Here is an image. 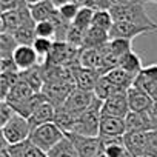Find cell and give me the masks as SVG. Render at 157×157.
<instances>
[{
    "mask_svg": "<svg viewBox=\"0 0 157 157\" xmlns=\"http://www.w3.org/2000/svg\"><path fill=\"white\" fill-rule=\"evenodd\" d=\"M28 5H33V3H37V2H42V0H25Z\"/></svg>",
    "mask_w": 157,
    "mask_h": 157,
    "instance_id": "obj_48",
    "label": "cell"
},
{
    "mask_svg": "<svg viewBox=\"0 0 157 157\" xmlns=\"http://www.w3.org/2000/svg\"><path fill=\"white\" fill-rule=\"evenodd\" d=\"M16 109L13 108V105L6 100H2V103H0V122H2V126L6 125L14 116H16Z\"/></svg>",
    "mask_w": 157,
    "mask_h": 157,
    "instance_id": "obj_39",
    "label": "cell"
},
{
    "mask_svg": "<svg viewBox=\"0 0 157 157\" xmlns=\"http://www.w3.org/2000/svg\"><path fill=\"white\" fill-rule=\"evenodd\" d=\"M20 77L29 83V86L34 90V93H42L45 86V77H43V66L37 65L31 69L20 71Z\"/></svg>",
    "mask_w": 157,
    "mask_h": 157,
    "instance_id": "obj_22",
    "label": "cell"
},
{
    "mask_svg": "<svg viewBox=\"0 0 157 157\" xmlns=\"http://www.w3.org/2000/svg\"><path fill=\"white\" fill-rule=\"evenodd\" d=\"M66 136V132L57 126L54 122H48V123H43V125H39L36 126L33 131H31V136H29V140L37 145L40 149H43L45 152H48L51 148H54L63 137Z\"/></svg>",
    "mask_w": 157,
    "mask_h": 157,
    "instance_id": "obj_3",
    "label": "cell"
},
{
    "mask_svg": "<svg viewBox=\"0 0 157 157\" xmlns=\"http://www.w3.org/2000/svg\"><path fill=\"white\" fill-rule=\"evenodd\" d=\"M113 25H114V19H113L109 10H96L91 26H97V28L105 29V31L109 33V29H111Z\"/></svg>",
    "mask_w": 157,
    "mask_h": 157,
    "instance_id": "obj_33",
    "label": "cell"
},
{
    "mask_svg": "<svg viewBox=\"0 0 157 157\" xmlns=\"http://www.w3.org/2000/svg\"><path fill=\"white\" fill-rule=\"evenodd\" d=\"M54 116H56V106L49 100H46V102L40 103L36 108V111L31 114V117L28 120L31 123V128L34 129L39 125H43V123H48V122H54Z\"/></svg>",
    "mask_w": 157,
    "mask_h": 157,
    "instance_id": "obj_18",
    "label": "cell"
},
{
    "mask_svg": "<svg viewBox=\"0 0 157 157\" xmlns=\"http://www.w3.org/2000/svg\"><path fill=\"white\" fill-rule=\"evenodd\" d=\"M105 77L108 78L109 82H113L116 86L122 88V90H128V88H131V86L134 85V80H136V75L126 72V71L122 69L120 66L111 69L109 72H106Z\"/></svg>",
    "mask_w": 157,
    "mask_h": 157,
    "instance_id": "obj_23",
    "label": "cell"
},
{
    "mask_svg": "<svg viewBox=\"0 0 157 157\" xmlns=\"http://www.w3.org/2000/svg\"><path fill=\"white\" fill-rule=\"evenodd\" d=\"M77 114L71 113L69 109H66L65 106H57L56 108V116H54V123L57 126H60L65 132H71L72 126L75 123Z\"/></svg>",
    "mask_w": 157,
    "mask_h": 157,
    "instance_id": "obj_26",
    "label": "cell"
},
{
    "mask_svg": "<svg viewBox=\"0 0 157 157\" xmlns=\"http://www.w3.org/2000/svg\"><path fill=\"white\" fill-rule=\"evenodd\" d=\"M57 10H59L60 17H62L66 23H72L74 19H75V16H77V13H78V10H80V6L75 5L74 2H69V3L62 5V6L57 8Z\"/></svg>",
    "mask_w": 157,
    "mask_h": 157,
    "instance_id": "obj_38",
    "label": "cell"
},
{
    "mask_svg": "<svg viewBox=\"0 0 157 157\" xmlns=\"http://www.w3.org/2000/svg\"><path fill=\"white\" fill-rule=\"evenodd\" d=\"M25 0H0V13H5L10 10H16L22 5H25Z\"/></svg>",
    "mask_w": 157,
    "mask_h": 157,
    "instance_id": "obj_42",
    "label": "cell"
},
{
    "mask_svg": "<svg viewBox=\"0 0 157 157\" xmlns=\"http://www.w3.org/2000/svg\"><path fill=\"white\" fill-rule=\"evenodd\" d=\"M13 36L16 37V40L19 42V45H33L36 37H37V33H36V22L34 20H29L26 23H23L22 26H19Z\"/></svg>",
    "mask_w": 157,
    "mask_h": 157,
    "instance_id": "obj_25",
    "label": "cell"
},
{
    "mask_svg": "<svg viewBox=\"0 0 157 157\" xmlns=\"http://www.w3.org/2000/svg\"><path fill=\"white\" fill-rule=\"evenodd\" d=\"M125 148L128 152H131L134 157H142L146 154V145H148V131H136V132H126L123 136Z\"/></svg>",
    "mask_w": 157,
    "mask_h": 157,
    "instance_id": "obj_13",
    "label": "cell"
},
{
    "mask_svg": "<svg viewBox=\"0 0 157 157\" xmlns=\"http://www.w3.org/2000/svg\"><path fill=\"white\" fill-rule=\"evenodd\" d=\"M36 33L37 37H46V39H54L57 34V26L54 20H43L36 23Z\"/></svg>",
    "mask_w": 157,
    "mask_h": 157,
    "instance_id": "obj_36",
    "label": "cell"
},
{
    "mask_svg": "<svg viewBox=\"0 0 157 157\" xmlns=\"http://www.w3.org/2000/svg\"><path fill=\"white\" fill-rule=\"evenodd\" d=\"M149 33H155L152 28L149 26H142V25H136L131 22H114V25L109 29V37L111 39H134L137 36L142 34H149Z\"/></svg>",
    "mask_w": 157,
    "mask_h": 157,
    "instance_id": "obj_9",
    "label": "cell"
},
{
    "mask_svg": "<svg viewBox=\"0 0 157 157\" xmlns=\"http://www.w3.org/2000/svg\"><path fill=\"white\" fill-rule=\"evenodd\" d=\"M0 20H2V26H0V33H14L19 26H22L23 23L34 20L29 11L28 3L16 8V10H10L5 13H0Z\"/></svg>",
    "mask_w": 157,
    "mask_h": 157,
    "instance_id": "obj_5",
    "label": "cell"
},
{
    "mask_svg": "<svg viewBox=\"0 0 157 157\" xmlns=\"http://www.w3.org/2000/svg\"><path fill=\"white\" fill-rule=\"evenodd\" d=\"M142 72H143L146 77H149L151 80L157 82V63H154V65H149V66H143Z\"/></svg>",
    "mask_w": 157,
    "mask_h": 157,
    "instance_id": "obj_44",
    "label": "cell"
},
{
    "mask_svg": "<svg viewBox=\"0 0 157 157\" xmlns=\"http://www.w3.org/2000/svg\"><path fill=\"white\" fill-rule=\"evenodd\" d=\"M85 33H86V31L77 28V26H74V25L71 23V26H69V29H68V33H66L65 42H68L69 45H72V46H75V48H78V49H82V48H83V43H85Z\"/></svg>",
    "mask_w": 157,
    "mask_h": 157,
    "instance_id": "obj_35",
    "label": "cell"
},
{
    "mask_svg": "<svg viewBox=\"0 0 157 157\" xmlns=\"http://www.w3.org/2000/svg\"><path fill=\"white\" fill-rule=\"evenodd\" d=\"M134 86H137L139 90H142L143 93H146V94L151 96L152 99H157V82L151 80V78L146 77L143 72H140V74L136 75Z\"/></svg>",
    "mask_w": 157,
    "mask_h": 157,
    "instance_id": "obj_32",
    "label": "cell"
},
{
    "mask_svg": "<svg viewBox=\"0 0 157 157\" xmlns=\"http://www.w3.org/2000/svg\"><path fill=\"white\" fill-rule=\"evenodd\" d=\"M148 157H157V129L148 131V145H146V154Z\"/></svg>",
    "mask_w": 157,
    "mask_h": 157,
    "instance_id": "obj_40",
    "label": "cell"
},
{
    "mask_svg": "<svg viewBox=\"0 0 157 157\" xmlns=\"http://www.w3.org/2000/svg\"><path fill=\"white\" fill-rule=\"evenodd\" d=\"M71 68H72V74H74V78H75L77 88L94 93V88H96L99 78H100V74L97 71H94V69L82 66L80 63H77V65H74Z\"/></svg>",
    "mask_w": 157,
    "mask_h": 157,
    "instance_id": "obj_10",
    "label": "cell"
},
{
    "mask_svg": "<svg viewBox=\"0 0 157 157\" xmlns=\"http://www.w3.org/2000/svg\"><path fill=\"white\" fill-rule=\"evenodd\" d=\"M8 149L13 157H48V154L34 145L29 139L16 145H8Z\"/></svg>",
    "mask_w": 157,
    "mask_h": 157,
    "instance_id": "obj_19",
    "label": "cell"
},
{
    "mask_svg": "<svg viewBox=\"0 0 157 157\" xmlns=\"http://www.w3.org/2000/svg\"><path fill=\"white\" fill-rule=\"evenodd\" d=\"M31 123L26 117L16 114L6 125L2 126V139L8 145H16L20 142H25L31 136Z\"/></svg>",
    "mask_w": 157,
    "mask_h": 157,
    "instance_id": "obj_4",
    "label": "cell"
},
{
    "mask_svg": "<svg viewBox=\"0 0 157 157\" xmlns=\"http://www.w3.org/2000/svg\"><path fill=\"white\" fill-rule=\"evenodd\" d=\"M97 157H108V155H106V154H105V152H102V154H99V155H97Z\"/></svg>",
    "mask_w": 157,
    "mask_h": 157,
    "instance_id": "obj_51",
    "label": "cell"
},
{
    "mask_svg": "<svg viewBox=\"0 0 157 157\" xmlns=\"http://www.w3.org/2000/svg\"><path fill=\"white\" fill-rule=\"evenodd\" d=\"M96 94L93 91H86V90H80V88H74L69 96L66 97L65 103L62 106H65L66 109H69L74 114H80L85 109H88L91 106V103L94 102Z\"/></svg>",
    "mask_w": 157,
    "mask_h": 157,
    "instance_id": "obj_7",
    "label": "cell"
},
{
    "mask_svg": "<svg viewBox=\"0 0 157 157\" xmlns=\"http://www.w3.org/2000/svg\"><path fill=\"white\" fill-rule=\"evenodd\" d=\"M109 13H111L114 22H131V23H136V25L149 26L154 31H157V23L148 16V13L145 10V2H142V0L140 2L111 8Z\"/></svg>",
    "mask_w": 157,
    "mask_h": 157,
    "instance_id": "obj_2",
    "label": "cell"
},
{
    "mask_svg": "<svg viewBox=\"0 0 157 157\" xmlns=\"http://www.w3.org/2000/svg\"><path fill=\"white\" fill-rule=\"evenodd\" d=\"M145 3H157V0H143Z\"/></svg>",
    "mask_w": 157,
    "mask_h": 157,
    "instance_id": "obj_49",
    "label": "cell"
},
{
    "mask_svg": "<svg viewBox=\"0 0 157 157\" xmlns=\"http://www.w3.org/2000/svg\"><path fill=\"white\" fill-rule=\"evenodd\" d=\"M78 6H90V0H71Z\"/></svg>",
    "mask_w": 157,
    "mask_h": 157,
    "instance_id": "obj_47",
    "label": "cell"
},
{
    "mask_svg": "<svg viewBox=\"0 0 157 157\" xmlns=\"http://www.w3.org/2000/svg\"><path fill=\"white\" fill-rule=\"evenodd\" d=\"M125 123H126V132L155 129L148 111H129L128 116L125 117Z\"/></svg>",
    "mask_w": 157,
    "mask_h": 157,
    "instance_id": "obj_12",
    "label": "cell"
},
{
    "mask_svg": "<svg viewBox=\"0 0 157 157\" xmlns=\"http://www.w3.org/2000/svg\"><path fill=\"white\" fill-rule=\"evenodd\" d=\"M102 105H103V100H100L99 97H96L94 102L91 103V106L88 109H85L83 113H80V114L77 116L75 123H74L71 132H77V134H82V136L97 137L99 132H100Z\"/></svg>",
    "mask_w": 157,
    "mask_h": 157,
    "instance_id": "obj_1",
    "label": "cell"
},
{
    "mask_svg": "<svg viewBox=\"0 0 157 157\" xmlns=\"http://www.w3.org/2000/svg\"><path fill=\"white\" fill-rule=\"evenodd\" d=\"M94 13H96V8H93V6H80V10H78L72 25L77 26V28H80V29H83V31H86L93 25Z\"/></svg>",
    "mask_w": 157,
    "mask_h": 157,
    "instance_id": "obj_29",
    "label": "cell"
},
{
    "mask_svg": "<svg viewBox=\"0 0 157 157\" xmlns=\"http://www.w3.org/2000/svg\"><path fill=\"white\" fill-rule=\"evenodd\" d=\"M126 99H128L129 111H146L154 102L151 96H148L146 93H143L134 85L126 90Z\"/></svg>",
    "mask_w": 157,
    "mask_h": 157,
    "instance_id": "obj_15",
    "label": "cell"
},
{
    "mask_svg": "<svg viewBox=\"0 0 157 157\" xmlns=\"http://www.w3.org/2000/svg\"><path fill=\"white\" fill-rule=\"evenodd\" d=\"M134 2H140V0H105L103 10H111L116 6H122V5H128V3H134ZM143 2V0H142Z\"/></svg>",
    "mask_w": 157,
    "mask_h": 157,
    "instance_id": "obj_43",
    "label": "cell"
},
{
    "mask_svg": "<svg viewBox=\"0 0 157 157\" xmlns=\"http://www.w3.org/2000/svg\"><path fill=\"white\" fill-rule=\"evenodd\" d=\"M111 40L109 37V33L105 31V29H100L97 26H90L85 33V43H83V48H102L105 46L108 42Z\"/></svg>",
    "mask_w": 157,
    "mask_h": 157,
    "instance_id": "obj_21",
    "label": "cell"
},
{
    "mask_svg": "<svg viewBox=\"0 0 157 157\" xmlns=\"http://www.w3.org/2000/svg\"><path fill=\"white\" fill-rule=\"evenodd\" d=\"M54 46V40L52 39H46V37H36L33 48L36 49V52L39 54V57H48V54L51 52Z\"/></svg>",
    "mask_w": 157,
    "mask_h": 157,
    "instance_id": "obj_37",
    "label": "cell"
},
{
    "mask_svg": "<svg viewBox=\"0 0 157 157\" xmlns=\"http://www.w3.org/2000/svg\"><path fill=\"white\" fill-rule=\"evenodd\" d=\"M123 157H134V155H132V154H131V152H128V151H126V152H125V155H123Z\"/></svg>",
    "mask_w": 157,
    "mask_h": 157,
    "instance_id": "obj_50",
    "label": "cell"
},
{
    "mask_svg": "<svg viewBox=\"0 0 157 157\" xmlns=\"http://www.w3.org/2000/svg\"><path fill=\"white\" fill-rule=\"evenodd\" d=\"M20 80V71L17 72H0V93H2V100L8 97L13 86Z\"/></svg>",
    "mask_w": 157,
    "mask_h": 157,
    "instance_id": "obj_30",
    "label": "cell"
},
{
    "mask_svg": "<svg viewBox=\"0 0 157 157\" xmlns=\"http://www.w3.org/2000/svg\"><path fill=\"white\" fill-rule=\"evenodd\" d=\"M34 94H36V93H34V90L29 86V83H28L26 80H23V78L20 77V80L13 86L11 93L8 94V97H6L5 100L10 102L13 106H17V105L26 102L28 99H31Z\"/></svg>",
    "mask_w": 157,
    "mask_h": 157,
    "instance_id": "obj_16",
    "label": "cell"
},
{
    "mask_svg": "<svg viewBox=\"0 0 157 157\" xmlns=\"http://www.w3.org/2000/svg\"><path fill=\"white\" fill-rule=\"evenodd\" d=\"M51 2L54 3V6H56V8H60L62 5H65V3H69L71 0H51Z\"/></svg>",
    "mask_w": 157,
    "mask_h": 157,
    "instance_id": "obj_46",
    "label": "cell"
},
{
    "mask_svg": "<svg viewBox=\"0 0 157 157\" xmlns=\"http://www.w3.org/2000/svg\"><path fill=\"white\" fill-rule=\"evenodd\" d=\"M129 113V105L126 99V91L117 93L106 100H103L102 105V116H113V117H122L125 119Z\"/></svg>",
    "mask_w": 157,
    "mask_h": 157,
    "instance_id": "obj_8",
    "label": "cell"
},
{
    "mask_svg": "<svg viewBox=\"0 0 157 157\" xmlns=\"http://www.w3.org/2000/svg\"><path fill=\"white\" fill-rule=\"evenodd\" d=\"M126 134V123L122 117L102 116L100 119V137H117Z\"/></svg>",
    "mask_w": 157,
    "mask_h": 157,
    "instance_id": "obj_14",
    "label": "cell"
},
{
    "mask_svg": "<svg viewBox=\"0 0 157 157\" xmlns=\"http://www.w3.org/2000/svg\"><path fill=\"white\" fill-rule=\"evenodd\" d=\"M78 63L85 68L94 69L100 74L102 71V63H103V56L100 49L96 48H82L80 56H78Z\"/></svg>",
    "mask_w": 157,
    "mask_h": 157,
    "instance_id": "obj_20",
    "label": "cell"
},
{
    "mask_svg": "<svg viewBox=\"0 0 157 157\" xmlns=\"http://www.w3.org/2000/svg\"><path fill=\"white\" fill-rule=\"evenodd\" d=\"M13 59L20 71H26L39 65V54L33 45H19L13 54Z\"/></svg>",
    "mask_w": 157,
    "mask_h": 157,
    "instance_id": "obj_11",
    "label": "cell"
},
{
    "mask_svg": "<svg viewBox=\"0 0 157 157\" xmlns=\"http://www.w3.org/2000/svg\"><path fill=\"white\" fill-rule=\"evenodd\" d=\"M142 157H148V155H142Z\"/></svg>",
    "mask_w": 157,
    "mask_h": 157,
    "instance_id": "obj_52",
    "label": "cell"
},
{
    "mask_svg": "<svg viewBox=\"0 0 157 157\" xmlns=\"http://www.w3.org/2000/svg\"><path fill=\"white\" fill-rule=\"evenodd\" d=\"M28 6H29L31 16H33L36 23L43 22V20H51L59 13V10L54 6V3L51 0H42V2H37V3H33V5H28Z\"/></svg>",
    "mask_w": 157,
    "mask_h": 157,
    "instance_id": "obj_17",
    "label": "cell"
},
{
    "mask_svg": "<svg viewBox=\"0 0 157 157\" xmlns=\"http://www.w3.org/2000/svg\"><path fill=\"white\" fill-rule=\"evenodd\" d=\"M48 157H78V152L72 143V140L65 136L54 148H51L48 152Z\"/></svg>",
    "mask_w": 157,
    "mask_h": 157,
    "instance_id": "obj_24",
    "label": "cell"
},
{
    "mask_svg": "<svg viewBox=\"0 0 157 157\" xmlns=\"http://www.w3.org/2000/svg\"><path fill=\"white\" fill-rule=\"evenodd\" d=\"M66 136L72 140L78 157H97L103 152V145L100 137H91V136H82L77 132H66Z\"/></svg>",
    "mask_w": 157,
    "mask_h": 157,
    "instance_id": "obj_6",
    "label": "cell"
},
{
    "mask_svg": "<svg viewBox=\"0 0 157 157\" xmlns=\"http://www.w3.org/2000/svg\"><path fill=\"white\" fill-rule=\"evenodd\" d=\"M20 71L13 57H0V72H17Z\"/></svg>",
    "mask_w": 157,
    "mask_h": 157,
    "instance_id": "obj_41",
    "label": "cell"
},
{
    "mask_svg": "<svg viewBox=\"0 0 157 157\" xmlns=\"http://www.w3.org/2000/svg\"><path fill=\"white\" fill-rule=\"evenodd\" d=\"M105 0H90V6L96 8V10H103Z\"/></svg>",
    "mask_w": 157,
    "mask_h": 157,
    "instance_id": "obj_45",
    "label": "cell"
},
{
    "mask_svg": "<svg viewBox=\"0 0 157 157\" xmlns=\"http://www.w3.org/2000/svg\"><path fill=\"white\" fill-rule=\"evenodd\" d=\"M109 49L117 56V57H122L125 54H128L129 51H132V40L131 39H122V37H117V39H111L109 43H108Z\"/></svg>",
    "mask_w": 157,
    "mask_h": 157,
    "instance_id": "obj_34",
    "label": "cell"
},
{
    "mask_svg": "<svg viewBox=\"0 0 157 157\" xmlns=\"http://www.w3.org/2000/svg\"><path fill=\"white\" fill-rule=\"evenodd\" d=\"M119 66H120L122 69H125L126 72L132 74V75L140 74L142 69H143L142 59H140V56H139L137 52H134V51H129L128 54L122 56V57H120V63H119Z\"/></svg>",
    "mask_w": 157,
    "mask_h": 157,
    "instance_id": "obj_27",
    "label": "cell"
},
{
    "mask_svg": "<svg viewBox=\"0 0 157 157\" xmlns=\"http://www.w3.org/2000/svg\"><path fill=\"white\" fill-rule=\"evenodd\" d=\"M19 42L11 33H0V57H13Z\"/></svg>",
    "mask_w": 157,
    "mask_h": 157,
    "instance_id": "obj_31",
    "label": "cell"
},
{
    "mask_svg": "<svg viewBox=\"0 0 157 157\" xmlns=\"http://www.w3.org/2000/svg\"><path fill=\"white\" fill-rule=\"evenodd\" d=\"M122 91H126V90H122V88L116 86L113 82L108 80L105 75H100L99 82H97V85H96V88H94V94H96V97H99L100 100H106L108 97H111V96H114V94H117V93H122Z\"/></svg>",
    "mask_w": 157,
    "mask_h": 157,
    "instance_id": "obj_28",
    "label": "cell"
}]
</instances>
